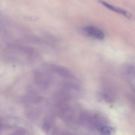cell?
I'll return each mask as SVG.
<instances>
[{
	"label": "cell",
	"mask_w": 135,
	"mask_h": 135,
	"mask_svg": "<svg viewBox=\"0 0 135 135\" xmlns=\"http://www.w3.org/2000/svg\"><path fill=\"white\" fill-rule=\"evenodd\" d=\"M83 30L84 33L90 37L99 40H103L105 37L103 32L100 29L95 27H86Z\"/></svg>",
	"instance_id": "1"
},
{
	"label": "cell",
	"mask_w": 135,
	"mask_h": 135,
	"mask_svg": "<svg viewBox=\"0 0 135 135\" xmlns=\"http://www.w3.org/2000/svg\"><path fill=\"white\" fill-rule=\"evenodd\" d=\"M98 2L100 4L104 6L106 8L109 10L113 11L114 12L117 13L118 14L123 16L128 19L131 18L132 16H131V14L129 13L127 11L122 9V8H120L116 7V6H114V5H111V4L107 3V2L103 1V0H98Z\"/></svg>",
	"instance_id": "2"
},
{
	"label": "cell",
	"mask_w": 135,
	"mask_h": 135,
	"mask_svg": "<svg viewBox=\"0 0 135 135\" xmlns=\"http://www.w3.org/2000/svg\"><path fill=\"white\" fill-rule=\"evenodd\" d=\"M100 132L105 135L111 134L114 132V129L113 127L109 126H103L100 129Z\"/></svg>",
	"instance_id": "3"
}]
</instances>
